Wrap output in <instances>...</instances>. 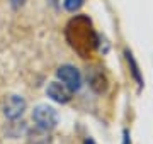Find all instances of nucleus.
I'll return each instance as SVG.
<instances>
[{"instance_id":"f257e3e1","label":"nucleus","mask_w":153,"mask_h":144,"mask_svg":"<svg viewBox=\"0 0 153 144\" xmlns=\"http://www.w3.org/2000/svg\"><path fill=\"white\" fill-rule=\"evenodd\" d=\"M66 32H73V37L68 36V39H70V44L73 46L78 53L82 51V44L87 46V48H88V44H95L94 32L90 31V24L85 22V27H80V19L71 21Z\"/></svg>"},{"instance_id":"f03ea898","label":"nucleus","mask_w":153,"mask_h":144,"mask_svg":"<svg viewBox=\"0 0 153 144\" xmlns=\"http://www.w3.org/2000/svg\"><path fill=\"white\" fill-rule=\"evenodd\" d=\"M33 120L36 122L38 127L51 131L58 124V114H56V110L53 107L49 105H38L33 110Z\"/></svg>"},{"instance_id":"7ed1b4c3","label":"nucleus","mask_w":153,"mask_h":144,"mask_svg":"<svg viewBox=\"0 0 153 144\" xmlns=\"http://www.w3.org/2000/svg\"><path fill=\"white\" fill-rule=\"evenodd\" d=\"M56 75H58V78L61 80V83L65 85L70 92L80 90V87H82V75H80V71H78L75 66H71V65H63V66L58 68Z\"/></svg>"},{"instance_id":"20e7f679","label":"nucleus","mask_w":153,"mask_h":144,"mask_svg":"<svg viewBox=\"0 0 153 144\" xmlns=\"http://www.w3.org/2000/svg\"><path fill=\"white\" fill-rule=\"evenodd\" d=\"M24 110H26V100L19 95L9 97L4 104V115L10 120H17L19 117H22Z\"/></svg>"},{"instance_id":"39448f33","label":"nucleus","mask_w":153,"mask_h":144,"mask_svg":"<svg viewBox=\"0 0 153 144\" xmlns=\"http://www.w3.org/2000/svg\"><path fill=\"white\" fill-rule=\"evenodd\" d=\"M46 93H48L49 98L58 102V104H66L71 98L70 90L66 88L63 83H60V82H51L48 85V88H46Z\"/></svg>"},{"instance_id":"423d86ee","label":"nucleus","mask_w":153,"mask_h":144,"mask_svg":"<svg viewBox=\"0 0 153 144\" xmlns=\"http://www.w3.org/2000/svg\"><path fill=\"white\" fill-rule=\"evenodd\" d=\"M51 137H49L48 129L36 127L33 131H29V144H49Z\"/></svg>"},{"instance_id":"0eeeda50","label":"nucleus","mask_w":153,"mask_h":144,"mask_svg":"<svg viewBox=\"0 0 153 144\" xmlns=\"http://www.w3.org/2000/svg\"><path fill=\"white\" fill-rule=\"evenodd\" d=\"M126 58H128V63L131 65L133 76L138 80V83H140V85H143V80H141V75H140V70H138V65H136V61H134V58H133V54L129 53V51H126Z\"/></svg>"},{"instance_id":"6e6552de","label":"nucleus","mask_w":153,"mask_h":144,"mask_svg":"<svg viewBox=\"0 0 153 144\" xmlns=\"http://www.w3.org/2000/svg\"><path fill=\"white\" fill-rule=\"evenodd\" d=\"M83 0H65V9L68 12H75L82 7Z\"/></svg>"},{"instance_id":"1a4fd4ad","label":"nucleus","mask_w":153,"mask_h":144,"mask_svg":"<svg viewBox=\"0 0 153 144\" xmlns=\"http://www.w3.org/2000/svg\"><path fill=\"white\" fill-rule=\"evenodd\" d=\"M123 144H131V139H129V134L124 132V141H123Z\"/></svg>"},{"instance_id":"9d476101","label":"nucleus","mask_w":153,"mask_h":144,"mask_svg":"<svg viewBox=\"0 0 153 144\" xmlns=\"http://www.w3.org/2000/svg\"><path fill=\"white\" fill-rule=\"evenodd\" d=\"M85 144H95V143H94L92 139H87V141H85Z\"/></svg>"}]
</instances>
